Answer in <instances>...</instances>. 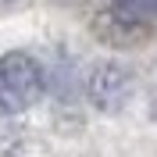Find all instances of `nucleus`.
I'll use <instances>...</instances> for the list:
<instances>
[{
    "label": "nucleus",
    "mask_w": 157,
    "mask_h": 157,
    "mask_svg": "<svg viewBox=\"0 0 157 157\" xmlns=\"http://www.w3.org/2000/svg\"><path fill=\"white\" fill-rule=\"evenodd\" d=\"M43 97V68L29 54H4L0 57V111L21 114Z\"/></svg>",
    "instance_id": "f257e3e1"
},
{
    "label": "nucleus",
    "mask_w": 157,
    "mask_h": 157,
    "mask_svg": "<svg viewBox=\"0 0 157 157\" xmlns=\"http://www.w3.org/2000/svg\"><path fill=\"white\" fill-rule=\"evenodd\" d=\"M125 89H128V75L121 68H114V64H107V68H100L97 75H93V82H89V97H93V104L104 111H114L121 100H125Z\"/></svg>",
    "instance_id": "f03ea898"
},
{
    "label": "nucleus",
    "mask_w": 157,
    "mask_h": 157,
    "mask_svg": "<svg viewBox=\"0 0 157 157\" xmlns=\"http://www.w3.org/2000/svg\"><path fill=\"white\" fill-rule=\"evenodd\" d=\"M111 18L118 25H147V21H157V0H111Z\"/></svg>",
    "instance_id": "7ed1b4c3"
}]
</instances>
